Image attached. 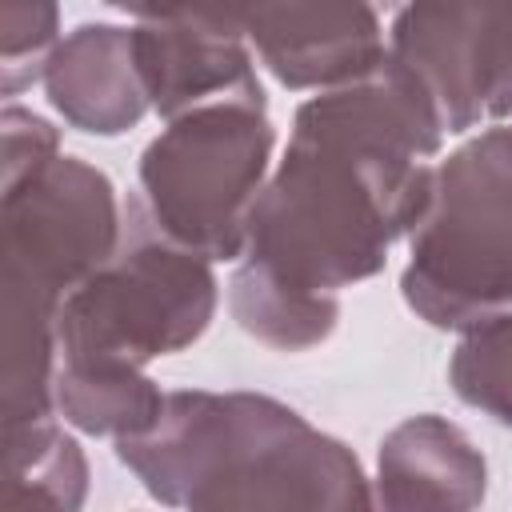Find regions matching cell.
<instances>
[{
    "label": "cell",
    "instance_id": "7",
    "mask_svg": "<svg viewBox=\"0 0 512 512\" xmlns=\"http://www.w3.org/2000/svg\"><path fill=\"white\" fill-rule=\"evenodd\" d=\"M388 60L444 132L500 120L512 112V0H408Z\"/></svg>",
    "mask_w": 512,
    "mask_h": 512
},
{
    "label": "cell",
    "instance_id": "15",
    "mask_svg": "<svg viewBox=\"0 0 512 512\" xmlns=\"http://www.w3.org/2000/svg\"><path fill=\"white\" fill-rule=\"evenodd\" d=\"M56 40V0H4L0 4V72L4 96H16L24 84L44 76Z\"/></svg>",
    "mask_w": 512,
    "mask_h": 512
},
{
    "label": "cell",
    "instance_id": "4",
    "mask_svg": "<svg viewBox=\"0 0 512 512\" xmlns=\"http://www.w3.org/2000/svg\"><path fill=\"white\" fill-rule=\"evenodd\" d=\"M400 288L436 328L512 308V128H488L432 168Z\"/></svg>",
    "mask_w": 512,
    "mask_h": 512
},
{
    "label": "cell",
    "instance_id": "8",
    "mask_svg": "<svg viewBox=\"0 0 512 512\" xmlns=\"http://www.w3.org/2000/svg\"><path fill=\"white\" fill-rule=\"evenodd\" d=\"M248 36L288 88H336L388 56L372 0H260Z\"/></svg>",
    "mask_w": 512,
    "mask_h": 512
},
{
    "label": "cell",
    "instance_id": "10",
    "mask_svg": "<svg viewBox=\"0 0 512 512\" xmlns=\"http://www.w3.org/2000/svg\"><path fill=\"white\" fill-rule=\"evenodd\" d=\"M44 88L52 108L96 136H116L132 128L148 108V92L136 64L132 28L84 24L48 60Z\"/></svg>",
    "mask_w": 512,
    "mask_h": 512
},
{
    "label": "cell",
    "instance_id": "11",
    "mask_svg": "<svg viewBox=\"0 0 512 512\" xmlns=\"http://www.w3.org/2000/svg\"><path fill=\"white\" fill-rule=\"evenodd\" d=\"M484 456L444 416H412L380 444V504L472 508L484 500Z\"/></svg>",
    "mask_w": 512,
    "mask_h": 512
},
{
    "label": "cell",
    "instance_id": "14",
    "mask_svg": "<svg viewBox=\"0 0 512 512\" xmlns=\"http://www.w3.org/2000/svg\"><path fill=\"white\" fill-rule=\"evenodd\" d=\"M452 388L472 408L512 424V312L464 328L452 356Z\"/></svg>",
    "mask_w": 512,
    "mask_h": 512
},
{
    "label": "cell",
    "instance_id": "13",
    "mask_svg": "<svg viewBox=\"0 0 512 512\" xmlns=\"http://www.w3.org/2000/svg\"><path fill=\"white\" fill-rule=\"evenodd\" d=\"M56 408L84 432L124 440L160 416L164 396L140 368L64 364L56 372Z\"/></svg>",
    "mask_w": 512,
    "mask_h": 512
},
{
    "label": "cell",
    "instance_id": "16",
    "mask_svg": "<svg viewBox=\"0 0 512 512\" xmlns=\"http://www.w3.org/2000/svg\"><path fill=\"white\" fill-rule=\"evenodd\" d=\"M108 4L140 16L144 24H192L228 36H244L260 8V0H108Z\"/></svg>",
    "mask_w": 512,
    "mask_h": 512
},
{
    "label": "cell",
    "instance_id": "2",
    "mask_svg": "<svg viewBox=\"0 0 512 512\" xmlns=\"http://www.w3.org/2000/svg\"><path fill=\"white\" fill-rule=\"evenodd\" d=\"M120 460L172 508H368L360 460L256 392H172Z\"/></svg>",
    "mask_w": 512,
    "mask_h": 512
},
{
    "label": "cell",
    "instance_id": "3",
    "mask_svg": "<svg viewBox=\"0 0 512 512\" xmlns=\"http://www.w3.org/2000/svg\"><path fill=\"white\" fill-rule=\"evenodd\" d=\"M120 248L104 172L52 156L4 184V424L52 416L64 296Z\"/></svg>",
    "mask_w": 512,
    "mask_h": 512
},
{
    "label": "cell",
    "instance_id": "12",
    "mask_svg": "<svg viewBox=\"0 0 512 512\" xmlns=\"http://www.w3.org/2000/svg\"><path fill=\"white\" fill-rule=\"evenodd\" d=\"M88 488V464L52 416L4 424V492L0 508H76Z\"/></svg>",
    "mask_w": 512,
    "mask_h": 512
},
{
    "label": "cell",
    "instance_id": "9",
    "mask_svg": "<svg viewBox=\"0 0 512 512\" xmlns=\"http://www.w3.org/2000/svg\"><path fill=\"white\" fill-rule=\"evenodd\" d=\"M132 40L144 92L168 120L220 100L264 104L252 56L240 36L192 24H140L132 28Z\"/></svg>",
    "mask_w": 512,
    "mask_h": 512
},
{
    "label": "cell",
    "instance_id": "5",
    "mask_svg": "<svg viewBox=\"0 0 512 512\" xmlns=\"http://www.w3.org/2000/svg\"><path fill=\"white\" fill-rule=\"evenodd\" d=\"M132 240L80 280L56 316L64 364L144 368L188 348L212 320L216 276L204 256L152 228L140 200H128Z\"/></svg>",
    "mask_w": 512,
    "mask_h": 512
},
{
    "label": "cell",
    "instance_id": "6",
    "mask_svg": "<svg viewBox=\"0 0 512 512\" xmlns=\"http://www.w3.org/2000/svg\"><path fill=\"white\" fill-rule=\"evenodd\" d=\"M268 152L264 104L220 100L172 116L140 156V208L160 236L204 260L244 256Z\"/></svg>",
    "mask_w": 512,
    "mask_h": 512
},
{
    "label": "cell",
    "instance_id": "1",
    "mask_svg": "<svg viewBox=\"0 0 512 512\" xmlns=\"http://www.w3.org/2000/svg\"><path fill=\"white\" fill-rule=\"evenodd\" d=\"M440 136L432 108L388 56L312 96L248 220L232 276L240 328L284 352L320 344L340 316L336 292L380 272L388 244L416 228L432 188L424 160Z\"/></svg>",
    "mask_w": 512,
    "mask_h": 512
},
{
    "label": "cell",
    "instance_id": "17",
    "mask_svg": "<svg viewBox=\"0 0 512 512\" xmlns=\"http://www.w3.org/2000/svg\"><path fill=\"white\" fill-rule=\"evenodd\" d=\"M52 156H56L52 124L24 108H4V184L20 180L24 172L40 168Z\"/></svg>",
    "mask_w": 512,
    "mask_h": 512
},
{
    "label": "cell",
    "instance_id": "18",
    "mask_svg": "<svg viewBox=\"0 0 512 512\" xmlns=\"http://www.w3.org/2000/svg\"><path fill=\"white\" fill-rule=\"evenodd\" d=\"M372 4H380V0H372Z\"/></svg>",
    "mask_w": 512,
    "mask_h": 512
}]
</instances>
